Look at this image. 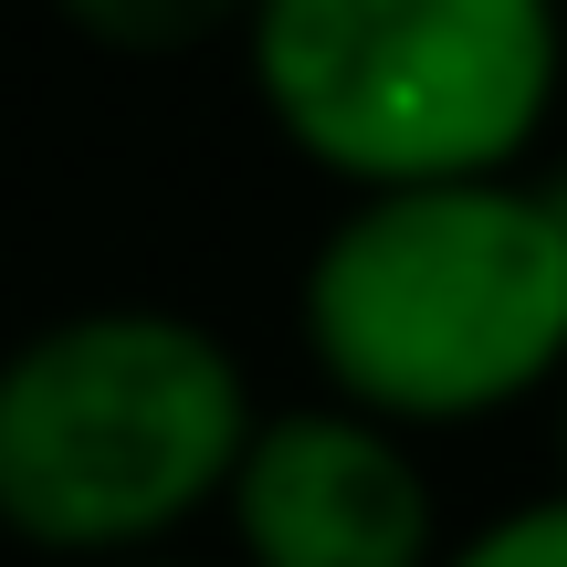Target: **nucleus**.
I'll list each match as a JSON object with an SVG mask.
<instances>
[{"label":"nucleus","instance_id":"nucleus-6","mask_svg":"<svg viewBox=\"0 0 567 567\" xmlns=\"http://www.w3.org/2000/svg\"><path fill=\"white\" fill-rule=\"evenodd\" d=\"M442 567H567V484L515 494V505H494L484 526H452Z\"/></svg>","mask_w":567,"mask_h":567},{"label":"nucleus","instance_id":"nucleus-1","mask_svg":"<svg viewBox=\"0 0 567 567\" xmlns=\"http://www.w3.org/2000/svg\"><path fill=\"white\" fill-rule=\"evenodd\" d=\"M295 347L326 400L442 442L567 379V252L536 179L358 189L305 243Z\"/></svg>","mask_w":567,"mask_h":567},{"label":"nucleus","instance_id":"nucleus-2","mask_svg":"<svg viewBox=\"0 0 567 567\" xmlns=\"http://www.w3.org/2000/svg\"><path fill=\"white\" fill-rule=\"evenodd\" d=\"M264 389L179 305H74L0 347V536L53 567L179 557L221 526Z\"/></svg>","mask_w":567,"mask_h":567},{"label":"nucleus","instance_id":"nucleus-8","mask_svg":"<svg viewBox=\"0 0 567 567\" xmlns=\"http://www.w3.org/2000/svg\"><path fill=\"white\" fill-rule=\"evenodd\" d=\"M547 400H557V484H567V379L547 389Z\"/></svg>","mask_w":567,"mask_h":567},{"label":"nucleus","instance_id":"nucleus-7","mask_svg":"<svg viewBox=\"0 0 567 567\" xmlns=\"http://www.w3.org/2000/svg\"><path fill=\"white\" fill-rule=\"evenodd\" d=\"M526 179H536V200H547V221H557V252H567V158L526 168Z\"/></svg>","mask_w":567,"mask_h":567},{"label":"nucleus","instance_id":"nucleus-3","mask_svg":"<svg viewBox=\"0 0 567 567\" xmlns=\"http://www.w3.org/2000/svg\"><path fill=\"white\" fill-rule=\"evenodd\" d=\"M243 74L337 200L515 179L567 95V0H264Z\"/></svg>","mask_w":567,"mask_h":567},{"label":"nucleus","instance_id":"nucleus-4","mask_svg":"<svg viewBox=\"0 0 567 567\" xmlns=\"http://www.w3.org/2000/svg\"><path fill=\"white\" fill-rule=\"evenodd\" d=\"M231 567H442L452 515L410 431L347 400H284L252 421L221 494Z\"/></svg>","mask_w":567,"mask_h":567},{"label":"nucleus","instance_id":"nucleus-9","mask_svg":"<svg viewBox=\"0 0 567 567\" xmlns=\"http://www.w3.org/2000/svg\"><path fill=\"white\" fill-rule=\"evenodd\" d=\"M126 567H200V557H189V547H179V557H126Z\"/></svg>","mask_w":567,"mask_h":567},{"label":"nucleus","instance_id":"nucleus-5","mask_svg":"<svg viewBox=\"0 0 567 567\" xmlns=\"http://www.w3.org/2000/svg\"><path fill=\"white\" fill-rule=\"evenodd\" d=\"M63 32L95 42L126 63H168V53H210V42H243V21L264 0H53Z\"/></svg>","mask_w":567,"mask_h":567}]
</instances>
